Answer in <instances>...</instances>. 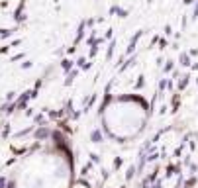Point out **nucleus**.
Here are the masks:
<instances>
[{
  "label": "nucleus",
  "mask_w": 198,
  "mask_h": 188,
  "mask_svg": "<svg viewBox=\"0 0 198 188\" xmlns=\"http://www.w3.org/2000/svg\"><path fill=\"white\" fill-rule=\"evenodd\" d=\"M71 184L73 153L65 141H51L16 166L8 188H71Z\"/></svg>",
  "instance_id": "obj_1"
},
{
  "label": "nucleus",
  "mask_w": 198,
  "mask_h": 188,
  "mask_svg": "<svg viewBox=\"0 0 198 188\" xmlns=\"http://www.w3.org/2000/svg\"><path fill=\"white\" fill-rule=\"evenodd\" d=\"M104 130L118 141H127L143 130L147 120V106L135 96H114L104 102L100 110Z\"/></svg>",
  "instance_id": "obj_2"
}]
</instances>
